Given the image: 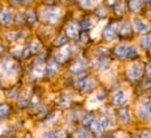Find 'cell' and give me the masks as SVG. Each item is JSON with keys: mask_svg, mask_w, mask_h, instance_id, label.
Returning <instances> with one entry per match:
<instances>
[{"mask_svg": "<svg viewBox=\"0 0 151 138\" xmlns=\"http://www.w3.org/2000/svg\"><path fill=\"white\" fill-rule=\"evenodd\" d=\"M60 9L55 6H46L41 9L40 17L46 24H55L60 19Z\"/></svg>", "mask_w": 151, "mask_h": 138, "instance_id": "6da1fadb", "label": "cell"}, {"mask_svg": "<svg viewBox=\"0 0 151 138\" xmlns=\"http://www.w3.org/2000/svg\"><path fill=\"white\" fill-rule=\"evenodd\" d=\"M0 71L5 76H14L19 71V65L12 59H4L0 61Z\"/></svg>", "mask_w": 151, "mask_h": 138, "instance_id": "7a4b0ae2", "label": "cell"}, {"mask_svg": "<svg viewBox=\"0 0 151 138\" xmlns=\"http://www.w3.org/2000/svg\"><path fill=\"white\" fill-rule=\"evenodd\" d=\"M108 125H109V118H108V116L107 115H102L99 118L94 119V122L90 125V129H91V131L94 134L100 135V134H102L107 129Z\"/></svg>", "mask_w": 151, "mask_h": 138, "instance_id": "3957f363", "label": "cell"}, {"mask_svg": "<svg viewBox=\"0 0 151 138\" xmlns=\"http://www.w3.org/2000/svg\"><path fill=\"white\" fill-rule=\"evenodd\" d=\"M143 71H144L143 65L141 62H135L127 69V77L131 81H135V80H137L142 76Z\"/></svg>", "mask_w": 151, "mask_h": 138, "instance_id": "277c9868", "label": "cell"}, {"mask_svg": "<svg viewBox=\"0 0 151 138\" xmlns=\"http://www.w3.org/2000/svg\"><path fill=\"white\" fill-rule=\"evenodd\" d=\"M117 35V26L114 22H109L102 31V36L107 42H111L116 39Z\"/></svg>", "mask_w": 151, "mask_h": 138, "instance_id": "5b68a950", "label": "cell"}, {"mask_svg": "<svg viewBox=\"0 0 151 138\" xmlns=\"http://www.w3.org/2000/svg\"><path fill=\"white\" fill-rule=\"evenodd\" d=\"M70 53H72V46L62 47L61 49L56 50V53H55V61L59 62V63L66 62V61L69 59Z\"/></svg>", "mask_w": 151, "mask_h": 138, "instance_id": "8992f818", "label": "cell"}, {"mask_svg": "<svg viewBox=\"0 0 151 138\" xmlns=\"http://www.w3.org/2000/svg\"><path fill=\"white\" fill-rule=\"evenodd\" d=\"M111 102L116 105H124V104L128 102V97H127V94L124 90L119 89V90H116L111 95Z\"/></svg>", "mask_w": 151, "mask_h": 138, "instance_id": "52a82bcc", "label": "cell"}, {"mask_svg": "<svg viewBox=\"0 0 151 138\" xmlns=\"http://www.w3.org/2000/svg\"><path fill=\"white\" fill-rule=\"evenodd\" d=\"M32 93L29 91V89H26L24 91L20 93L19 95V98H18V105L19 108H25L27 106L28 104L31 103V100H32Z\"/></svg>", "mask_w": 151, "mask_h": 138, "instance_id": "ba28073f", "label": "cell"}, {"mask_svg": "<svg viewBox=\"0 0 151 138\" xmlns=\"http://www.w3.org/2000/svg\"><path fill=\"white\" fill-rule=\"evenodd\" d=\"M87 68V63H86V61L84 60H82V59H78V60H76L74 61L70 66H69V71L72 73V74H81V73H83L84 70Z\"/></svg>", "mask_w": 151, "mask_h": 138, "instance_id": "9c48e42d", "label": "cell"}, {"mask_svg": "<svg viewBox=\"0 0 151 138\" xmlns=\"http://www.w3.org/2000/svg\"><path fill=\"white\" fill-rule=\"evenodd\" d=\"M117 32L121 34V36L123 37H130L132 35V27L131 24L129 21H124L122 22L118 27H117Z\"/></svg>", "mask_w": 151, "mask_h": 138, "instance_id": "30bf717a", "label": "cell"}, {"mask_svg": "<svg viewBox=\"0 0 151 138\" xmlns=\"http://www.w3.org/2000/svg\"><path fill=\"white\" fill-rule=\"evenodd\" d=\"M113 54L119 60H123V59H127V54H128V46L124 45V43H119L117 45L113 50Z\"/></svg>", "mask_w": 151, "mask_h": 138, "instance_id": "8fae6325", "label": "cell"}, {"mask_svg": "<svg viewBox=\"0 0 151 138\" xmlns=\"http://www.w3.org/2000/svg\"><path fill=\"white\" fill-rule=\"evenodd\" d=\"M65 33H66V35H67L68 37H70V39H73V40L80 36L78 28H77L76 24H74V22H68V24L66 25V27H65Z\"/></svg>", "mask_w": 151, "mask_h": 138, "instance_id": "7c38bea8", "label": "cell"}, {"mask_svg": "<svg viewBox=\"0 0 151 138\" xmlns=\"http://www.w3.org/2000/svg\"><path fill=\"white\" fill-rule=\"evenodd\" d=\"M132 24H134V27H135V29L137 31V32H141V33H144V32H147V31H149V25L144 21V20H142L141 18H138V17H135L134 19H132Z\"/></svg>", "mask_w": 151, "mask_h": 138, "instance_id": "4fadbf2b", "label": "cell"}, {"mask_svg": "<svg viewBox=\"0 0 151 138\" xmlns=\"http://www.w3.org/2000/svg\"><path fill=\"white\" fill-rule=\"evenodd\" d=\"M110 63H111V61L104 56H100L93 61V66L96 69H107L110 66Z\"/></svg>", "mask_w": 151, "mask_h": 138, "instance_id": "5bb4252c", "label": "cell"}, {"mask_svg": "<svg viewBox=\"0 0 151 138\" xmlns=\"http://www.w3.org/2000/svg\"><path fill=\"white\" fill-rule=\"evenodd\" d=\"M117 115H118V117H119V119H121V122L123 124H129L130 123L131 116H130V112H129V110L127 108H124V106L119 108L118 111H117Z\"/></svg>", "mask_w": 151, "mask_h": 138, "instance_id": "9a60e30c", "label": "cell"}, {"mask_svg": "<svg viewBox=\"0 0 151 138\" xmlns=\"http://www.w3.org/2000/svg\"><path fill=\"white\" fill-rule=\"evenodd\" d=\"M11 20H12V12L7 7L1 8L0 9V22L4 25H8L11 24Z\"/></svg>", "mask_w": 151, "mask_h": 138, "instance_id": "2e32d148", "label": "cell"}, {"mask_svg": "<svg viewBox=\"0 0 151 138\" xmlns=\"http://www.w3.org/2000/svg\"><path fill=\"white\" fill-rule=\"evenodd\" d=\"M46 73L45 74H47V75H53V74H55L58 70H59V62H56L55 60H50V61H48L47 62V65H46Z\"/></svg>", "mask_w": 151, "mask_h": 138, "instance_id": "e0dca14e", "label": "cell"}, {"mask_svg": "<svg viewBox=\"0 0 151 138\" xmlns=\"http://www.w3.org/2000/svg\"><path fill=\"white\" fill-rule=\"evenodd\" d=\"M28 48H29V52H31L32 54H39V53H41L42 43L40 42V40H38V39H33V40L31 41Z\"/></svg>", "mask_w": 151, "mask_h": 138, "instance_id": "ac0fdd59", "label": "cell"}, {"mask_svg": "<svg viewBox=\"0 0 151 138\" xmlns=\"http://www.w3.org/2000/svg\"><path fill=\"white\" fill-rule=\"evenodd\" d=\"M137 114H138V116H139L142 119H144V121H151V112L144 106L143 103L138 106Z\"/></svg>", "mask_w": 151, "mask_h": 138, "instance_id": "d6986e66", "label": "cell"}, {"mask_svg": "<svg viewBox=\"0 0 151 138\" xmlns=\"http://www.w3.org/2000/svg\"><path fill=\"white\" fill-rule=\"evenodd\" d=\"M94 88H95V81H94V78L91 76H87L86 80H84L83 87H82V91L88 93V91H91Z\"/></svg>", "mask_w": 151, "mask_h": 138, "instance_id": "ffe728a7", "label": "cell"}, {"mask_svg": "<svg viewBox=\"0 0 151 138\" xmlns=\"http://www.w3.org/2000/svg\"><path fill=\"white\" fill-rule=\"evenodd\" d=\"M142 0H129V4H128V7H129V11L132 12V13H137L141 11L142 8Z\"/></svg>", "mask_w": 151, "mask_h": 138, "instance_id": "44dd1931", "label": "cell"}, {"mask_svg": "<svg viewBox=\"0 0 151 138\" xmlns=\"http://www.w3.org/2000/svg\"><path fill=\"white\" fill-rule=\"evenodd\" d=\"M12 111V108L11 105L7 103H1L0 104V119L2 118H6Z\"/></svg>", "mask_w": 151, "mask_h": 138, "instance_id": "7402d4cb", "label": "cell"}, {"mask_svg": "<svg viewBox=\"0 0 151 138\" xmlns=\"http://www.w3.org/2000/svg\"><path fill=\"white\" fill-rule=\"evenodd\" d=\"M37 19H38V14L34 9H28L26 12V21L29 24V25H33L37 22Z\"/></svg>", "mask_w": 151, "mask_h": 138, "instance_id": "603a6c76", "label": "cell"}, {"mask_svg": "<svg viewBox=\"0 0 151 138\" xmlns=\"http://www.w3.org/2000/svg\"><path fill=\"white\" fill-rule=\"evenodd\" d=\"M56 103L59 104L60 106H63V108H67V106H69V104H70V97H68L67 95H60V96H58L56 97Z\"/></svg>", "mask_w": 151, "mask_h": 138, "instance_id": "cb8c5ba5", "label": "cell"}, {"mask_svg": "<svg viewBox=\"0 0 151 138\" xmlns=\"http://www.w3.org/2000/svg\"><path fill=\"white\" fill-rule=\"evenodd\" d=\"M138 56V49L135 45H131V46H128V54H127V59H130V60H134Z\"/></svg>", "mask_w": 151, "mask_h": 138, "instance_id": "d4e9b609", "label": "cell"}, {"mask_svg": "<svg viewBox=\"0 0 151 138\" xmlns=\"http://www.w3.org/2000/svg\"><path fill=\"white\" fill-rule=\"evenodd\" d=\"M139 45L143 48L151 47V34H143L139 37Z\"/></svg>", "mask_w": 151, "mask_h": 138, "instance_id": "484cf974", "label": "cell"}, {"mask_svg": "<svg viewBox=\"0 0 151 138\" xmlns=\"http://www.w3.org/2000/svg\"><path fill=\"white\" fill-rule=\"evenodd\" d=\"M5 95H6V97H8V98H15V97H18V95H19V89H18V87H12V88L6 89V90H5Z\"/></svg>", "mask_w": 151, "mask_h": 138, "instance_id": "4316f807", "label": "cell"}, {"mask_svg": "<svg viewBox=\"0 0 151 138\" xmlns=\"http://www.w3.org/2000/svg\"><path fill=\"white\" fill-rule=\"evenodd\" d=\"M45 69H46V65H43V62L42 63H35L34 69H33V73L35 74V76H42L46 73Z\"/></svg>", "mask_w": 151, "mask_h": 138, "instance_id": "83f0119b", "label": "cell"}, {"mask_svg": "<svg viewBox=\"0 0 151 138\" xmlns=\"http://www.w3.org/2000/svg\"><path fill=\"white\" fill-rule=\"evenodd\" d=\"M58 117H59V112H58V111H53L52 114H49V115L46 116L43 123H45V124H52V123H54V122L58 119Z\"/></svg>", "mask_w": 151, "mask_h": 138, "instance_id": "f1b7e54d", "label": "cell"}, {"mask_svg": "<svg viewBox=\"0 0 151 138\" xmlns=\"http://www.w3.org/2000/svg\"><path fill=\"white\" fill-rule=\"evenodd\" d=\"M66 42H67V35H66V33L63 32V33H61V34L55 39V41H54V46H56V47H61V46H63Z\"/></svg>", "mask_w": 151, "mask_h": 138, "instance_id": "f546056e", "label": "cell"}, {"mask_svg": "<svg viewBox=\"0 0 151 138\" xmlns=\"http://www.w3.org/2000/svg\"><path fill=\"white\" fill-rule=\"evenodd\" d=\"M80 26H81V28H82V29L88 31V29L93 26V22H91V20H90V18H89V17H84V18L81 20Z\"/></svg>", "mask_w": 151, "mask_h": 138, "instance_id": "4dcf8cb0", "label": "cell"}, {"mask_svg": "<svg viewBox=\"0 0 151 138\" xmlns=\"http://www.w3.org/2000/svg\"><path fill=\"white\" fill-rule=\"evenodd\" d=\"M76 137L77 138H90V134L83 128V126H80L76 129Z\"/></svg>", "mask_w": 151, "mask_h": 138, "instance_id": "1f68e13d", "label": "cell"}, {"mask_svg": "<svg viewBox=\"0 0 151 138\" xmlns=\"http://www.w3.org/2000/svg\"><path fill=\"white\" fill-rule=\"evenodd\" d=\"M94 116L91 115V114H86V115H83V117H82V124L83 125H87V126H90L91 125V123L94 122Z\"/></svg>", "mask_w": 151, "mask_h": 138, "instance_id": "d6a6232c", "label": "cell"}, {"mask_svg": "<svg viewBox=\"0 0 151 138\" xmlns=\"http://www.w3.org/2000/svg\"><path fill=\"white\" fill-rule=\"evenodd\" d=\"M87 76L84 75H81V76H77L75 80H74V86H75L76 89L78 90H82V87H83V83H84V80H86Z\"/></svg>", "mask_w": 151, "mask_h": 138, "instance_id": "836d02e7", "label": "cell"}, {"mask_svg": "<svg viewBox=\"0 0 151 138\" xmlns=\"http://www.w3.org/2000/svg\"><path fill=\"white\" fill-rule=\"evenodd\" d=\"M14 21H15L17 24H22V22H25V21H26V13H24V12H21V11L17 12V13H15V17H14Z\"/></svg>", "mask_w": 151, "mask_h": 138, "instance_id": "e575fe53", "label": "cell"}, {"mask_svg": "<svg viewBox=\"0 0 151 138\" xmlns=\"http://www.w3.org/2000/svg\"><path fill=\"white\" fill-rule=\"evenodd\" d=\"M20 36V32H18V31H8L7 33H6V39L8 40V41H15L18 37Z\"/></svg>", "mask_w": 151, "mask_h": 138, "instance_id": "d590c367", "label": "cell"}, {"mask_svg": "<svg viewBox=\"0 0 151 138\" xmlns=\"http://www.w3.org/2000/svg\"><path fill=\"white\" fill-rule=\"evenodd\" d=\"M113 8H114V11H115V13H116V14H118V15L123 14V13H124V9H125V8H124V5H123L119 0L114 5Z\"/></svg>", "mask_w": 151, "mask_h": 138, "instance_id": "8d00e7d4", "label": "cell"}, {"mask_svg": "<svg viewBox=\"0 0 151 138\" xmlns=\"http://www.w3.org/2000/svg\"><path fill=\"white\" fill-rule=\"evenodd\" d=\"M94 53H95L96 55L104 56V55L108 54V49H107L106 47H103V46H99V47H96V48L94 49Z\"/></svg>", "mask_w": 151, "mask_h": 138, "instance_id": "74e56055", "label": "cell"}, {"mask_svg": "<svg viewBox=\"0 0 151 138\" xmlns=\"http://www.w3.org/2000/svg\"><path fill=\"white\" fill-rule=\"evenodd\" d=\"M95 14L101 17V18H104L107 15V9L104 8V6H99L96 9H95Z\"/></svg>", "mask_w": 151, "mask_h": 138, "instance_id": "f35d334b", "label": "cell"}, {"mask_svg": "<svg viewBox=\"0 0 151 138\" xmlns=\"http://www.w3.org/2000/svg\"><path fill=\"white\" fill-rule=\"evenodd\" d=\"M138 138H151V131L148 129H143L138 131Z\"/></svg>", "mask_w": 151, "mask_h": 138, "instance_id": "ab89813d", "label": "cell"}, {"mask_svg": "<svg viewBox=\"0 0 151 138\" xmlns=\"http://www.w3.org/2000/svg\"><path fill=\"white\" fill-rule=\"evenodd\" d=\"M55 135H56V138L68 137V132H67V130H65V129H58V130L55 131Z\"/></svg>", "mask_w": 151, "mask_h": 138, "instance_id": "60d3db41", "label": "cell"}, {"mask_svg": "<svg viewBox=\"0 0 151 138\" xmlns=\"http://www.w3.org/2000/svg\"><path fill=\"white\" fill-rule=\"evenodd\" d=\"M77 1H78L80 5H82L84 7H90V6H93L95 0H77Z\"/></svg>", "mask_w": 151, "mask_h": 138, "instance_id": "b9f144b4", "label": "cell"}, {"mask_svg": "<svg viewBox=\"0 0 151 138\" xmlns=\"http://www.w3.org/2000/svg\"><path fill=\"white\" fill-rule=\"evenodd\" d=\"M95 98H96L99 102H102V101H104V98H106V94H104L103 91H97V93L95 94Z\"/></svg>", "mask_w": 151, "mask_h": 138, "instance_id": "7bdbcfd3", "label": "cell"}, {"mask_svg": "<svg viewBox=\"0 0 151 138\" xmlns=\"http://www.w3.org/2000/svg\"><path fill=\"white\" fill-rule=\"evenodd\" d=\"M45 114H46V106L45 105H38L37 106V115L45 116Z\"/></svg>", "mask_w": 151, "mask_h": 138, "instance_id": "ee69618b", "label": "cell"}, {"mask_svg": "<svg viewBox=\"0 0 151 138\" xmlns=\"http://www.w3.org/2000/svg\"><path fill=\"white\" fill-rule=\"evenodd\" d=\"M42 138H56V135H55L54 131L48 130V131H45V132L42 134Z\"/></svg>", "mask_w": 151, "mask_h": 138, "instance_id": "f6af8a7d", "label": "cell"}, {"mask_svg": "<svg viewBox=\"0 0 151 138\" xmlns=\"http://www.w3.org/2000/svg\"><path fill=\"white\" fill-rule=\"evenodd\" d=\"M80 40L82 42H88L89 41V34H88V32H81L80 33Z\"/></svg>", "mask_w": 151, "mask_h": 138, "instance_id": "bcb514c9", "label": "cell"}, {"mask_svg": "<svg viewBox=\"0 0 151 138\" xmlns=\"http://www.w3.org/2000/svg\"><path fill=\"white\" fill-rule=\"evenodd\" d=\"M145 75L149 77V78H151V62H149L148 65H147V67H145Z\"/></svg>", "mask_w": 151, "mask_h": 138, "instance_id": "7dc6e473", "label": "cell"}, {"mask_svg": "<svg viewBox=\"0 0 151 138\" xmlns=\"http://www.w3.org/2000/svg\"><path fill=\"white\" fill-rule=\"evenodd\" d=\"M143 104H144V106H145V108H147V109L151 112V97L150 98H148L147 101H144Z\"/></svg>", "mask_w": 151, "mask_h": 138, "instance_id": "c3c4849f", "label": "cell"}, {"mask_svg": "<svg viewBox=\"0 0 151 138\" xmlns=\"http://www.w3.org/2000/svg\"><path fill=\"white\" fill-rule=\"evenodd\" d=\"M106 1H107V4H108V5H110V6H114V5H115V4H116L118 0H106Z\"/></svg>", "mask_w": 151, "mask_h": 138, "instance_id": "681fc988", "label": "cell"}, {"mask_svg": "<svg viewBox=\"0 0 151 138\" xmlns=\"http://www.w3.org/2000/svg\"><path fill=\"white\" fill-rule=\"evenodd\" d=\"M13 6H15V5H18V4H20V0H8Z\"/></svg>", "mask_w": 151, "mask_h": 138, "instance_id": "f907efd6", "label": "cell"}, {"mask_svg": "<svg viewBox=\"0 0 151 138\" xmlns=\"http://www.w3.org/2000/svg\"><path fill=\"white\" fill-rule=\"evenodd\" d=\"M4 52H5V46H4V45L0 42V55H1Z\"/></svg>", "mask_w": 151, "mask_h": 138, "instance_id": "816d5d0a", "label": "cell"}, {"mask_svg": "<svg viewBox=\"0 0 151 138\" xmlns=\"http://www.w3.org/2000/svg\"><path fill=\"white\" fill-rule=\"evenodd\" d=\"M34 0H20V2H22V4H25V5H27V4H31V2H33Z\"/></svg>", "mask_w": 151, "mask_h": 138, "instance_id": "f5cc1de1", "label": "cell"}, {"mask_svg": "<svg viewBox=\"0 0 151 138\" xmlns=\"http://www.w3.org/2000/svg\"><path fill=\"white\" fill-rule=\"evenodd\" d=\"M22 138H33V136H32V134L27 132V134H26V135H25V136H24Z\"/></svg>", "mask_w": 151, "mask_h": 138, "instance_id": "db71d44e", "label": "cell"}, {"mask_svg": "<svg viewBox=\"0 0 151 138\" xmlns=\"http://www.w3.org/2000/svg\"><path fill=\"white\" fill-rule=\"evenodd\" d=\"M101 138H115V136H113V135H103Z\"/></svg>", "mask_w": 151, "mask_h": 138, "instance_id": "11a10c76", "label": "cell"}, {"mask_svg": "<svg viewBox=\"0 0 151 138\" xmlns=\"http://www.w3.org/2000/svg\"><path fill=\"white\" fill-rule=\"evenodd\" d=\"M4 130H5V128H4V126H1V125H0V135H1V134H2V132H4Z\"/></svg>", "mask_w": 151, "mask_h": 138, "instance_id": "9f6ffc18", "label": "cell"}, {"mask_svg": "<svg viewBox=\"0 0 151 138\" xmlns=\"http://www.w3.org/2000/svg\"><path fill=\"white\" fill-rule=\"evenodd\" d=\"M142 1H143L144 4H150L151 2V0H142Z\"/></svg>", "mask_w": 151, "mask_h": 138, "instance_id": "6f0895ef", "label": "cell"}, {"mask_svg": "<svg viewBox=\"0 0 151 138\" xmlns=\"http://www.w3.org/2000/svg\"><path fill=\"white\" fill-rule=\"evenodd\" d=\"M0 88H1V82H0Z\"/></svg>", "mask_w": 151, "mask_h": 138, "instance_id": "680465c9", "label": "cell"}, {"mask_svg": "<svg viewBox=\"0 0 151 138\" xmlns=\"http://www.w3.org/2000/svg\"><path fill=\"white\" fill-rule=\"evenodd\" d=\"M150 13H151V11H150Z\"/></svg>", "mask_w": 151, "mask_h": 138, "instance_id": "91938a15", "label": "cell"}]
</instances>
